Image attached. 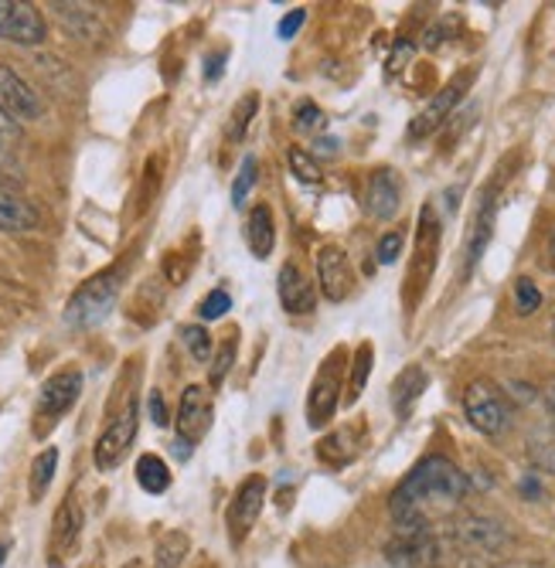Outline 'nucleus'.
<instances>
[{"mask_svg": "<svg viewBox=\"0 0 555 568\" xmlns=\"http://www.w3.org/2000/svg\"><path fill=\"white\" fill-rule=\"evenodd\" d=\"M372 361H375V351L372 344H362L359 354H355V375H351V392H347V405H355L365 382H369V372H372Z\"/></svg>", "mask_w": 555, "mask_h": 568, "instance_id": "obj_27", "label": "nucleus"}, {"mask_svg": "<svg viewBox=\"0 0 555 568\" xmlns=\"http://www.w3.org/2000/svg\"><path fill=\"white\" fill-rule=\"evenodd\" d=\"M225 59H229L225 51H215V55L205 62V79H209V82H219V79H222V72H225Z\"/></svg>", "mask_w": 555, "mask_h": 568, "instance_id": "obj_38", "label": "nucleus"}, {"mask_svg": "<svg viewBox=\"0 0 555 568\" xmlns=\"http://www.w3.org/2000/svg\"><path fill=\"white\" fill-rule=\"evenodd\" d=\"M133 436H137V402H130L120 416L107 426V433L95 439V449H92V459H95V470L99 474H113L127 449L133 446Z\"/></svg>", "mask_w": 555, "mask_h": 568, "instance_id": "obj_7", "label": "nucleus"}, {"mask_svg": "<svg viewBox=\"0 0 555 568\" xmlns=\"http://www.w3.org/2000/svg\"><path fill=\"white\" fill-rule=\"evenodd\" d=\"M150 419H154V426H168V405H164V395L161 392H150Z\"/></svg>", "mask_w": 555, "mask_h": 568, "instance_id": "obj_37", "label": "nucleus"}, {"mask_svg": "<svg viewBox=\"0 0 555 568\" xmlns=\"http://www.w3.org/2000/svg\"><path fill=\"white\" fill-rule=\"evenodd\" d=\"M0 126H4V120H0Z\"/></svg>", "mask_w": 555, "mask_h": 568, "instance_id": "obj_45", "label": "nucleus"}, {"mask_svg": "<svg viewBox=\"0 0 555 568\" xmlns=\"http://www.w3.org/2000/svg\"><path fill=\"white\" fill-rule=\"evenodd\" d=\"M402 209V184L392 171H375L369 178V191H365V212L379 222L395 219Z\"/></svg>", "mask_w": 555, "mask_h": 568, "instance_id": "obj_17", "label": "nucleus"}, {"mask_svg": "<svg viewBox=\"0 0 555 568\" xmlns=\"http://www.w3.org/2000/svg\"><path fill=\"white\" fill-rule=\"evenodd\" d=\"M290 171L296 174V181H304V184H317L324 174H321V168H317V158H311L307 150H300V146H290Z\"/></svg>", "mask_w": 555, "mask_h": 568, "instance_id": "obj_28", "label": "nucleus"}, {"mask_svg": "<svg viewBox=\"0 0 555 568\" xmlns=\"http://www.w3.org/2000/svg\"><path fill=\"white\" fill-rule=\"evenodd\" d=\"M229 310H232V296L225 290H212L205 300H201L198 314H201V321H219V317L229 314Z\"/></svg>", "mask_w": 555, "mask_h": 568, "instance_id": "obj_31", "label": "nucleus"}, {"mask_svg": "<svg viewBox=\"0 0 555 568\" xmlns=\"http://www.w3.org/2000/svg\"><path fill=\"white\" fill-rule=\"evenodd\" d=\"M0 113H8L18 123H31L44 113L38 92L8 65H0Z\"/></svg>", "mask_w": 555, "mask_h": 568, "instance_id": "obj_10", "label": "nucleus"}, {"mask_svg": "<svg viewBox=\"0 0 555 568\" xmlns=\"http://www.w3.org/2000/svg\"><path fill=\"white\" fill-rule=\"evenodd\" d=\"M545 398H548V408H552V416H555V382L548 385V392H545Z\"/></svg>", "mask_w": 555, "mask_h": 568, "instance_id": "obj_42", "label": "nucleus"}, {"mask_svg": "<svg viewBox=\"0 0 555 568\" xmlns=\"http://www.w3.org/2000/svg\"><path fill=\"white\" fill-rule=\"evenodd\" d=\"M552 337H555V324H552Z\"/></svg>", "mask_w": 555, "mask_h": 568, "instance_id": "obj_44", "label": "nucleus"}, {"mask_svg": "<svg viewBox=\"0 0 555 568\" xmlns=\"http://www.w3.org/2000/svg\"><path fill=\"white\" fill-rule=\"evenodd\" d=\"M532 459H535V467H538V470L555 474V439H538V443H532Z\"/></svg>", "mask_w": 555, "mask_h": 568, "instance_id": "obj_34", "label": "nucleus"}, {"mask_svg": "<svg viewBox=\"0 0 555 568\" xmlns=\"http://www.w3.org/2000/svg\"><path fill=\"white\" fill-rule=\"evenodd\" d=\"M344 365H347L344 347H334L324 357L321 372L314 375L311 398H307V423H311V429H324L334 419V412L341 405V372H344Z\"/></svg>", "mask_w": 555, "mask_h": 568, "instance_id": "obj_4", "label": "nucleus"}, {"mask_svg": "<svg viewBox=\"0 0 555 568\" xmlns=\"http://www.w3.org/2000/svg\"><path fill=\"white\" fill-rule=\"evenodd\" d=\"M494 194H484V204L474 215V229H471V239H467V273L474 270V263L481 260V252L487 248L491 242V232H494Z\"/></svg>", "mask_w": 555, "mask_h": 568, "instance_id": "obj_21", "label": "nucleus"}, {"mask_svg": "<svg viewBox=\"0 0 555 568\" xmlns=\"http://www.w3.org/2000/svg\"><path fill=\"white\" fill-rule=\"evenodd\" d=\"M467 474L446 456H426L392 490L389 510L395 531H433L436 514H446L467 497Z\"/></svg>", "mask_w": 555, "mask_h": 568, "instance_id": "obj_1", "label": "nucleus"}, {"mask_svg": "<svg viewBox=\"0 0 555 568\" xmlns=\"http://www.w3.org/2000/svg\"><path fill=\"white\" fill-rule=\"evenodd\" d=\"M426 372L420 368V365H410L406 372H402L395 382H392V405H395V412L398 416H410L413 412V405L420 402V395L426 392Z\"/></svg>", "mask_w": 555, "mask_h": 568, "instance_id": "obj_19", "label": "nucleus"}, {"mask_svg": "<svg viewBox=\"0 0 555 568\" xmlns=\"http://www.w3.org/2000/svg\"><path fill=\"white\" fill-rule=\"evenodd\" d=\"M137 484L147 490V494H164L171 487V470L168 463L154 453H143L137 459Z\"/></svg>", "mask_w": 555, "mask_h": 568, "instance_id": "obj_22", "label": "nucleus"}, {"mask_svg": "<svg viewBox=\"0 0 555 568\" xmlns=\"http://www.w3.org/2000/svg\"><path fill=\"white\" fill-rule=\"evenodd\" d=\"M82 395V372L69 368V372H59L52 375L44 385H41V395H38V408H34V433L41 436L44 429H52L65 412L79 402Z\"/></svg>", "mask_w": 555, "mask_h": 568, "instance_id": "obj_5", "label": "nucleus"}, {"mask_svg": "<svg viewBox=\"0 0 555 568\" xmlns=\"http://www.w3.org/2000/svg\"><path fill=\"white\" fill-rule=\"evenodd\" d=\"M212 416H215V405L212 395L201 388V385H188L178 405V439L184 443H201L212 429Z\"/></svg>", "mask_w": 555, "mask_h": 568, "instance_id": "obj_8", "label": "nucleus"}, {"mask_svg": "<svg viewBox=\"0 0 555 568\" xmlns=\"http://www.w3.org/2000/svg\"><path fill=\"white\" fill-rule=\"evenodd\" d=\"M256 158H245L242 161V168H239V174H235V184H232V204L235 209H242L245 204V197H249V191L256 187Z\"/></svg>", "mask_w": 555, "mask_h": 568, "instance_id": "obj_29", "label": "nucleus"}, {"mask_svg": "<svg viewBox=\"0 0 555 568\" xmlns=\"http://www.w3.org/2000/svg\"><path fill=\"white\" fill-rule=\"evenodd\" d=\"M117 300H120V270L95 273L72 293L65 306V324L75 331H89L95 324H103L110 317V310L117 306Z\"/></svg>", "mask_w": 555, "mask_h": 568, "instance_id": "obj_2", "label": "nucleus"}, {"mask_svg": "<svg viewBox=\"0 0 555 568\" xmlns=\"http://www.w3.org/2000/svg\"><path fill=\"white\" fill-rule=\"evenodd\" d=\"M8 551H11V545H0V568H4V561H8Z\"/></svg>", "mask_w": 555, "mask_h": 568, "instance_id": "obj_43", "label": "nucleus"}, {"mask_svg": "<svg viewBox=\"0 0 555 568\" xmlns=\"http://www.w3.org/2000/svg\"><path fill=\"white\" fill-rule=\"evenodd\" d=\"M276 290H280V303H283L286 314H293V317L314 314V306H317V290H314V283H311L304 273H300V266L286 263V266L280 270Z\"/></svg>", "mask_w": 555, "mask_h": 568, "instance_id": "obj_16", "label": "nucleus"}, {"mask_svg": "<svg viewBox=\"0 0 555 568\" xmlns=\"http://www.w3.org/2000/svg\"><path fill=\"white\" fill-rule=\"evenodd\" d=\"M515 306H518V314H522V317L535 314V310L542 306V293H538V286H535L528 276H518V280H515Z\"/></svg>", "mask_w": 555, "mask_h": 568, "instance_id": "obj_30", "label": "nucleus"}, {"mask_svg": "<svg viewBox=\"0 0 555 568\" xmlns=\"http://www.w3.org/2000/svg\"><path fill=\"white\" fill-rule=\"evenodd\" d=\"M174 453H178V459H188V456H191V443H184V439H174Z\"/></svg>", "mask_w": 555, "mask_h": 568, "instance_id": "obj_40", "label": "nucleus"}, {"mask_svg": "<svg viewBox=\"0 0 555 568\" xmlns=\"http://www.w3.org/2000/svg\"><path fill=\"white\" fill-rule=\"evenodd\" d=\"M471 79H474V72H464V75H457L450 85H443L440 92H436V99L430 102V106L410 123V140H423V136H430L450 113H453V106L461 102V95H464V89L471 85Z\"/></svg>", "mask_w": 555, "mask_h": 568, "instance_id": "obj_14", "label": "nucleus"}, {"mask_svg": "<svg viewBox=\"0 0 555 568\" xmlns=\"http://www.w3.org/2000/svg\"><path fill=\"white\" fill-rule=\"evenodd\" d=\"M398 255H402V235L398 232L382 235V242H379V263L392 266V263H398Z\"/></svg>", "mask_w": 555, "mask_h": 568, "instance_id": "obj_35", "label": "nucleus"}, {"mask_svg": "<svg viewBox=\"0 0 555 568\" xmlns=\"http://www.w3.org/2000/svg\"><path fill=\"white\" fill-rule=\"evenodd\" d=\"M504 541H508V535H504L494 521L474 518V514L464 521H457V528H453V545H457V551L467 555V558L497 555L504 548Z\"/></svg>", "mask_w": 555, "mask_h": 568, "instance_id": "obj_11", "label": "nucleus"}, {"mask_svg": "<svg viewBox=\"0 0 555 568\" xmlns=\"http://www.w3.org/2000/svg\"><path fill=\"white\" fill-rule=\"evenodd\" d=\"M0 229L4 232H31L38 229V212L18 194L0 187Z\"/></svg>", "mask_w": 555, "mask_h": 568, "instance_id": "obj_20", "label": "nucleus"}, {"mask_svg": "<svg viewBox=\"0 0 555 568\" xmlns=\"http://www.w3.org/2000/svg\"><path fill=\"white\" fill-rule=\"evenodd\" d=\"M256 110H260V95H256V92H245V95L235 102V110H232V120H229L225 136L239 143V140L245 136V130H249L252 116H256Z\"/></svg>", "mask_w": 555, "mask_h": 568, "instance_id": "obj_25", "label": "nucleus"}, {"mask_svg": "<svg viewBox=\"0 0 555 568\" xmlns=\"http://www.w3.org/2000/svg\"><path fill=\"white\" fill-rule=\"evenodd\" d=\"M317 280H321V293L331 303H341L351 293V283H355V273L347 266V255L337 245H324L317 252Z\"/></svg>", "mask_w": 555, "mask_h": 568, "instance_id": "obj_15", "label": "nucleus"}, {"mask_svg": "<svg viewBox=\"0 0 555 568\" xmlns=\"http://www.w3.org/2000/svg\"><path fill=\"white\" fill-rule=\"evenodd\" d=\"M296 130H304V133L324 130V113L314 106V102H300L296 106Z\"/></svg>", "mask_w": 555, "mask_h": 568, "instance_id": "obj_33", "label": "nucleus"}, {"mask_svg": "<svg viewBox=\"0 0 555 568\" xmlns=\"http://www.w3.org/2000/svg\"><path fill=\"white\" fill-rule=\"evenodd\" d=\"M188 555V535L181 531H171L158 541V551H154V568H181Z\"/></svg>", "mask_w": 555, "mask_h": 568, "instance_id": "obj_24", "label": "nucleus"}, {"mask_svg": "<svg viewBox=\"0 0 555 568\" xmlns=\"http://www.w3.org/2000/svg\"><path fill=\"white\" fill-rule=\"evenodd\" d=\"M263 504H266V477H249L242 480V487L235 490L232 504H229V514H225V525H229V541L232 545H242L249 538V531L256 528L260 514H263Z\"/></svg>", "mask_w": 555, "mask_h": 568, "instance_id": "obj_6", "label": "nucleus"}, {"mask_svg": "<svg viewBox=\"0 0 555 568\" xmlns=\"http://www.w3.org/2000/svg\"><path fill=\"white\" fill-rule=\"evenodd\" d=\"M181 341H184V347L191 351V357L201 361V365H205V361L212 357V334H209L205 327H201V324L181 327Z\"/></svg>", "mask_w": 555, "mask_h": 568, "instance_id": "obj_26", "label": "nucleus"}, {"mask_svg": "<svg viewBox=\"0 0 555 568\" xmlns=\"http://www.w3.org/2000/svg\"><path fill=\"white\" fill-rule=\"evenodd\" d=\"M497 568H548V565H542V561H504Z\"/></svg>", "mask_w": 555, "mask_h": 568, "instance_id": "obj_39", "label": "nucleus"}, {"mask_svg": "<svg viewBox=\"0 0 555 568\" xmlns=\"http://www.w3.org/2000/svg\"><path fill=\"white\" fill-rule=\"evenodd\" d=\"M245 242H249V252L256 255V260H270V252L276 245V225H273L270 204H256V209L249 212V219H245Z\"/></svg>", "mask_w": 555, "mask_h": 568, "instance_id": "obj_18", "label": "nucleus"}, {"mask_svg": "<svg viewBox=\"0 0 555 568\" xmlns=\"http://www.w3.org/2000/svg\"><path fill=\"white\" fill-rule=\"evenodd\" d=\"M304 21H307V11H304V8H296V11H290V14L280 21L276 34H280L283 41H290V38H296V31H300V28H304Z\"/></svg>", "mask_w": 555, "mask_h": 568, "instance_id": "obj_36", "label": "nucleus"}, {"mask_svg": "<svg viewBox=\"0 0 555 568\" xmlns=\"http://www.w3.org/2000/svg\"><path fill=\"white\" fill-rule=\"evenodd\" d=\"M48 34L44 18L24 0H0V38L14 44H41Z\"/></svg>", "mask_w": 555, "mask_h": 568, "instance_id": "obj_9", "label": "nucleus"}, {"mask_svg": "<svg viewBox=\"0 0 555 568\" xmlns=\"http://www.w3.org/2000/svg\"><path fill=\"white\" fill-rule=\"evenodd\" d=\"M548 263H552V270H555V229H552V235H548Z\"/></svg>", "mask_w": 555, "mask_h": 568, "instance_id": "obj_41", "label": "nucleus"}, {"mask_svg": "<svg viewBox=\"0 0 555 568\" xmlns=\"http://www.w3.org/2000/svg\"><path fill=\"white\" fill-rule=\"evenodd\" d=\"M56 467H59V449H56V446H48V449H41V453L34 456V463H31V484H28L31 500H41L44 490L52 487Z\"/></svg>", "mask_w": 555, "mask_h": 568, "instance_id": "obj_23", "label": "nucleus"}, {"mask_svg": "<svg viewBox=\"0 0 555 568\" xmlns=\"http://www.w3.org/2000/svg\"><path fill=\"white\" fill-rule=\"evenodd\" d=\"M232 361H235V337H229V341L219 347L215 361H212V372H209V378H212V385H215V388H219V385L225 382V375L232 372Z\"/></svg>", "mask_w": 555, "mask_h": 568, "instance_id": "obj_32", "label": "nucleus"}, {"mask_svg": "<svg viewBox=\"0 0 555 568\" xmlns=\"http://www.w3.org/2000/svg\"><path fill=\"white\" fill-rule=\"evenodd\" d=\"M79 535H82V510L75 497H69L56 510V521H52V541H48V561H52V568H62L75 555Z\"/></svg>", "mask_w": 555, "mask_h": 568, "instance_id": "obj_13", "label": "nucleus"}, {"mask_svg": "<svg viewBox=\"0 0 555 568\" xmlns=\"http://www.w3.org/2000/svg\"><path fill=\"white\" fill-rule=\"evenodd\" d=\"M464 412H467V419L477 433L484 436H501L504 429L512 426V405L508 398H504V392L487 382V378H477L467 385L464 392Z\"/></svg>", "mask_w": 555, "mask_h": 568, "instance_id": "obj_3", "label": "nucleus"}, {"mask_svg": "<svg viewBox=\"0 0 555 568\" xmlns=\"http://www.w3.org/2000/svg\"><path fill=\"white\" fill-rule=\"evenodd\" d=\"M389 561L398 568H440V541L433 531H395Z\"/></svg>", "mask_w": 555, "mask_h": 568, "instance_id": "obj_12", "label": "nucleus"}]
</instances>
